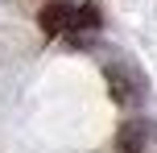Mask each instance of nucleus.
Masks as SVG:
<instances>
[{
  "label": "nucleus",
  "instance_id": "nucleus-1",
  "mask_svg": "<svg viewBox=\"0 0 157 153\" xmlns=\"http://www.w3.org/2000/svg\"><path fill=\"white\" fill-rule=\"evenodd\" d=\"M108 91H112V99H116L120 108H136L141 104V83H136V75L124 71V66H108Z\"/></svg>",
  "mask_w": 157,
  "mask_h": 153
},
{
  "label": "nucleus",
  "instance_id": "nucleus-2",
  "mask_svg": "<svg viewBox=\"0 0 157 153\" xmlns=\"http://www.w3.org/2000/svg\"><path fill=\"white\" fill-rule=\"evenodd\" d=\"M149 141H153V124L141 120V116L124 120V124H120V132H116V149H120V153H145V149H149Z\"/></svg>",
  "mask_w": 157,
  "mask_h": 153
},
{
  "label": "nucleus",
  "instance_id": "nucleus-3",
  "mask_svg": "<svg viewBox=\"0 0 157 153\" xmlns=\"http://www.w3.org/2000/svg\"><path fill=\"white\" fill-rule=\"evenodd\" d=\"M37 25H41V33H50V37L71 33V25H75V4H62V0L46 4V8H41V17H37Z\"/></svg>",
  "mask_w": 157,
  "mask_h": 153
},
{
  "label": "nucleus",
  "instance_id": "nucleus-4",
  "mask_svg": "<svg viewBox=\"0 0 157 153\" xmlns=\"http://www.w3.org/2000/svg\"><path fill=\"white\" fill-rule=\"evenodd\" d=\"M99 4H95V0H87V4H78L75 8V25H71V33L75 29H99Z\"/></svg>",
  "mask_w": 157,
  "mask_h": 153
}]
</instances>
